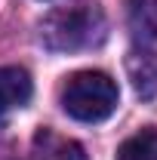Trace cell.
I'll return each instance as SVG.
<instances>
[{
  "label": "cell",
  "instance_id": "52a82bcc",
  "mask_svg": "<svg viewBox=\"0 0 157 160\" xmlns=\"http://www.w3.org/2000/svg\"><path fill=\"white\" fill-rule=\"evenodd\" d=\"M117 160H157V129H142L117 148Z\"/></svg>",
  "mask_w": 157,
  "mask_h": 160
},
{
  "label": "cell",
  "instance_id": "5b68a950",
  "mask_svg": "<svg viewBox=\"0 0 157 160\" xmlns=\"http://www.w3.org/2000/svg\"><path fill=\"white\" fill-rule=\"evenodd\" d=\"M37 160H89L86 151L77 142L56 139L53 132H40L37 136Z\"/></svg>",
  "mask_w": 157,
  "mask_h": 160
},
{
  "label": "cell",
  "instance_id": "8992f818",
  "mask_svg": "<svg viewBox=\"0 0 157 160\" xmlns=\"http://www.w3.org/2000/svg\"><path fill=\"white\" fill-rule=\"evenodd\" d=\"M133 83H136L139 96H157V56L151 52H139L129 59Z\"/></svg>",
  "mask_w": 157,
  "mask_h": 160
},
{
  "label": "cell",
  "instance_id": "7a4b0ae2",
  "mask_svg": "<svg viewBox=\"0 0 157 160\" xmlns=\"http://www.w3.org/2000/svg\"><path fill=\"white\" fill-rule=\"evenodd\" d=\"M117 96V83L105 71H77L62 89V108L80 123H99L114 114Z\"/></svg>",
  "mask_w": 157,
  "mask_h": 160
},
{
  "label": "cell",
  "instance_id": "3957f363",
  "mask_svg": "<svg viewBox=\"0 0 157 160\" xmlns=\"http://www.w3.org/2000/svg\"><path fill=\"white\" fill-rule=\"evenodd\" d=\"M34 83L25 68H0V117L31 102Z\"/></svg>",
  "mask_w": 157,
  "mask_h": 160
},
{
  "label": "cell",
  "instance_id": "277c9868",
  "mask_svg": "<svg viewBox=\"0 0 157 160\" xmlns=\"http://www.w3.org/2000/svg\"><path fill=\"white\" fill-rule=\"evenodd\" d=\"M129 28L139 43L157 40V0H129Z\"/></svg>",
  "mask_w": 157,
  "mask_h": 160
},
{
  "label": "cell",
  "instance_id": "6da1fadb",
  "mask_svg": "<svg viewBox=\"0 0 157 160\" xmlns=\"http://www.w3.org/2000/svg\"><path fill=\"white\" fill-rule=\"evenodd\" d=\"M108 37V19L99 0H71L40 22V40L49 52H83Z\"/></svg>",
  "mask_w": 157,
  "mask_h": 160
}]
</instances>
